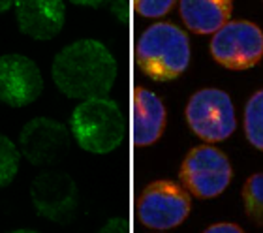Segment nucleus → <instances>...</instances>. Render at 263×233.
Masks as SVG:
<instances>
[{
	"instance_id": "nucleus-1",
	"label": "nucleus",
	"mask_w": 263,
	"mask_h": 233,
	"mask_svg": "<svg viewBox=\"0 0 263 233\" xmlns=\"http://www.w3.org/2000/svg\"><path fill=\"white\" fill-rule=\"evenodd\" d=\"M51 76L68 98L83 102L105 98L115 85L117 60L102 42L77 40L57 53Z\"/></svg>"
},
{
	"instance_id": "nucleus-2",
	"label": "nucleus",
	"mask_w": 263,
	"mask_h": 233,
	"mask_svg": "<svg viewBox=\"0 0 263 233\" xmlns=\"http://www.w3.org/2000/svg\"><path fill=\"white\" fill-rule=\"evenodd\" d=\"M136 60L139 70L154 81L175 79L190 62V42L186 32L173 23L151 25L137 40Z\"/></svg>"
},
{
	"instance_id": "nucleus-3",
	"label": "nucleus",
	"mask_w": 263,
	"mask_h": 233,
	"mask_svg": "<svg viewBox=\"0 0 263 233\" xmlns=\"http://www.w3.org/2000/svg\"><path fill=\"white\" fill-rule=\"evenodd\" d=\"M71 134L83 151L107 154L124 139V117L119 103L109 98L85 100L70 117Z\"/></svg>"
},
{
	"instance_id": "nucleus-4",
	"label": "nucleus",
	"mask_w": 263,
	"mask_h": 233,
	"mask_svg": "<svg viewBox=\"0 0 263 233\" xmlns=\"http://www.w3.org/2000/svg\"><path fill=\"white\" fill-rule=\"evenodd\" d=\"M186 122L196 136L209 143L228 139L237 128L230 94L220 88L197 91L186 105Z\"/></svg>"
},
{
	"instance_id": "nucleus-5",
	"label": "nucleus",
	"mask_w": 263,
	"mask_h": 233,
	"mask_svg": "<svg viewBox=\"0 0 263 233\" xmlns=\"http://www.w3.org/2000/svg\"><path fill=\"white\" fill-rule=\"evenodd\" d=\"M190 212V195L181 185L156 181L143 190L137 200V218L153 229H171L181 226Z\"/></svg>"
},
{
	"instance_id": "nucleus-6",
	"label": "nucleus",
	"mask_w": 263,
	"mask_h": 233,
	"mask_svg": "<svg viewBox=\"0 0 263 233\" xmlns=\"http://www.w3.org/2000/svg\"><path fill=\"white\" fill-rule=\"evenodd\" d=\"M233 171L224 152L211 145L196 147L181 166V181L201 200L216 198L228 188Z\"/></svg>"
},
{
	"instance_id": "nucleus-7",
	"label": "nucleus",
	"mask_w": 263,
	"mask_h": 233,
	"mask_svg": "<svg viewBox=\"0 0 263 233\" xmlns=\"http://www.w3.org/2000/svg\"><path fill=\"white\" fill-rule=\"evenodd\" d=\"M211 55L230 70L252 68L263 57V32L250 21H230L211 40Z\"/></svg>"
},
{
	"instance_id": "nucleus-8",
	"label": "nucleus",
	"mask_w": 263,
	"mask_h": 233,
	"mask_svg": "<svg viewBox=\"0 0 263 233\" xmlns=\"http://www.w3.org/2000/svg\"><path fill=\"white\" fill-rule=\"evenodd\" d=\"M19 149L34 166H53L61 162L70 149V134L59 120L36 117L23 126Z\"/></svg>"
},
{
	"instance_id": "nucleus-9",
	"label": "nucleus",
	"mask_w": 263,
	"mask_h": 233,
	"mask_svg": "<svg viewBox=\"0 0 263 233\" xmlns=\"http://www.w3.org/2000/svg\"><path fill=\"white\" fill-rule=\"evenodd\" d=\"M44 93V77L32 59L25 55L0 57V102L10 107H25Z\"/></svg>"
},
{
	"instance_id": "nucleus-10",
	"label": "nucleus",
	"mask_w": 263,
	"mask_h": 233,
	"mask_svg": "<svg viewBox=\"0 0 263 233\" xmlns=\"http://www.w3.org/2000/svg\"><path fill=\"white\" fill-rule=\"evenodd\" d=\"M30 200L40 217L53 222H70L77 209V186L61 171L40 173L30 185Z\"/></svg>"
},
{
	"instance_id": "nucleus-11",
	"label": "nucleus",
	"mask_w": 263,
	"mask_h": 233,
	"mask_svg": "<svg viewBox=\"0 0 263 233\" xmlns=\"http://www.w3.org/2000/svg\"><path fill=\"white\" fill-rule=\"evenodd\" d=\"M66 6L57 0H32L15 2L17 27L25 36L32 40H53L64 27Z\"/></svg>"
},
{
	"instance_id": "nucleus-12",
	"label": "nucleus",
	"mask_w": 263,
	"mask_h": 233,
	"mask_svg": "<svg viewBox=\"0 0 263 233\" xmlns=\"http://www.w3.org/2000/svg\"><path fill=\"white\" fill-rule=\"evenodd\" d=\"M165 126V107L154 93L137 87L132 94V141L137 147L158 141Z\"/></svg>"
},
{
	"instance_id": "nucleus-13",
	"label": "nucleus",
	"mask_w": 263,
	"mask_h": 233,
	"mask_svg": "<svg viewBox=\"0 0 263 233\" xmlns=\"http://www.w3.org/2000/svg\"><path fill=\"white\" fill-rule=\"evenodd\" d=\"M179 10L188 30L216 34L226 23H230L233 4L230 0H182Z\"/></svg>"
},
{
	"instance_id": "nucleus-14",
	"label": "nucleus",
	"mask_w": 263,
	"mask_h": 233,
	"mask_svg": "<svg viewBox=\"0 0 263 233\" xmlns=\"http://www.w3.org/2000/svg\"><path fill=\"white\" fill-rule=\"evenodd\" d=\"M245 134L256 149L263 151V88L252 94L245 107Z\"/></svg>"
},
{
	"instance_id": "nucleus-15",
	"label": "nucleus",
	"mask_w": 263,
	"mask_h": 233,
	"mask_svg": "<svg viewBox=\"0 0 263 233\" xmlns=\"http://www.w3.org/2000/svg\"><path fill=\"white\" fill-rule=\"evenodd\" d=\"M242 201L247 214L254 222L263 226V173L252 175L242 186Z\"/></svg>"
},
{
	"instance_id": "nucleus-16",
	"label": "nucleus",
	"mask_w": 263,
	"mask_h": 233,
	"mask_svg": "<svg viewBox=\"0 0 263 233\" xmlns=\"http://www.w3.org/2000/svg\"><path fill=\"white\" fill-rule=\"evenodd\" d=\"M21 152L15 143L0 134V188H6L19 171Z\"/></svg>"
},
{
	"instance_id": "nucleus-17",
	"label": "nucleus",
	"mask_w": 263,
	"mask_h": 233,
	"mask_svg": "<svg viewBox=\"0 0 263 233\" xmlns=\"http://www.w3.org/2000/svg\"><path fill=\"white\" fill-rule=\"evenodd\" d=\"M173 8L171 0H137L134 10L143 17H162Z\"/></svg>"
},
{
	"instance_id": "nucleus-18",
	"label": "nucleus",
	"mask_w": 263,
	"mask_h": 233,
	"mask_svg": "<svg viewBox=\"0 0 263 233\" xmlns=\"http://www.w3.org/2000/svg\"><path fill=\"white\" fill-rule=\"evenodd\" d=\"M98 233H130V226L124 218H111Z\"/></svg>"
},
{
	"instance_id": "nucleus-19",
	"label": "nucleus",
	"mask_w": 263,
	"mask_h": 233,
	"mask_svg": "<svg viewBox=\"0 0 263 233\" xmlns=\"http://www.w3.org/2000/svg\"><path fill=\"white\" fill-rule=\"evenodd\" d=\"M203 233H245V231H242L237 224L222 222V224H213V226H209Z\"/></svg>"
},
{
	"instance_id": "nucleus-20",
	"label": "nucleus",
	"mask_w": 263,
	"mask_h": 233,
	"mask_svg": "<svg viewBox=\"0 0 263 233\" xmlns=\"http://www.w3.org/2000/svg\"><path fill=\"white\" fill-rule=\"evenodd\" d=\"M11 6H13V2H10V0H2V2H0V13H2V11H8Z\"/></svg>"
},
{
	"instance_id": "nucleus-21",
	"label": "nucleus",
	"mask_w": 263,
	"mask_h": 233,
	"mask_svg": "<svg viewBox=\"0 0 263 233\" xmlns=\"http://www.w3.org/2000/svg\"><path fill=\"white\" fill-rule=\"evenodd\" d=\"M11 233H36V231H30V229H17V231H11Z\"/></svg>"
}]
</instances>
